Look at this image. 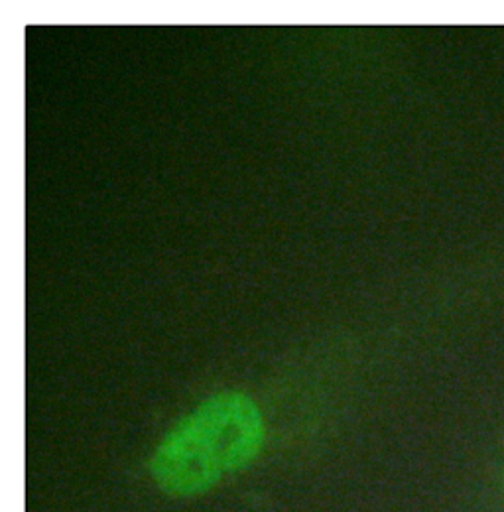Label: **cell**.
I'll list each match as a JSON object with an SVG mask.
<instances>
[{"label":"cell","mask_w":504,"mask_h":512,"mask_svg":"<svg viewBox=\"0 0 504 512\" xmlns=\"http://www.w3.org/2000/svg\"><path fill=\"white\" fill-rule=\"evenodd\" d=\"M262 446L264 422L256 402L245 392L227 390L170 430L150 459V473L164 493L195 497L249 467Z\"/></svg>","instance_id":"6da1fadb"}]
</instances>
